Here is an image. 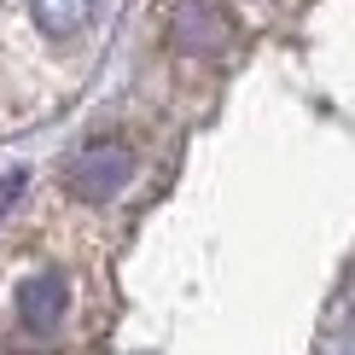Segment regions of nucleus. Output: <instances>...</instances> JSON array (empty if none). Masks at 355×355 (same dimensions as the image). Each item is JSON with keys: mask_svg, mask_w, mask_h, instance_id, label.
Here are the masks:
<instances>
[{"mask_svg": "<svg viewBox=\"0 0 355 355\" xmlns=\"http://www.w3.org/2000/svg\"><path fill=\"white\" fill-rule=\"evenodd\" d=\"M18 192H24V175H6V181H0V210H6V204L18 198Z\"/></svg>", "mask_w": 355, "mask_h": 355, "instance_id": "5", "label": "nucleus"}, {"mask_svg": "<svg viewBox=\"0 0 355 355\" xmlns=\"http://www.w3.org/2000/svg\"><path fill=\"white\" fill-rule=\"evenodd\" d=\"M35 6V24L47 29V35H76V29L94 18L99 0H29Z\"/></svg>", "mask_w": 355, "mask_h": 355, "instance_id": "4", "label": "nucleus"}, {"mask_svg": "<svg viewBox=\"0 0 355 355\" xmlns=\"http://www.w3.org/2000/svg\"><path fill=\"white\" fill-rule=\"evenodd\" d=\"M18 315L29 332H53L58 315H64V279L58 274H29L18 286Z\"/></svg>", "mask_w": 355, "mask_h": 355, "instance_id": "3", "label": "nucleus"}, {"mask_svg": "<svg viewBox=\"0 0 355 355\" xmlns=\"http://www.w3.org/2000/svg\"><path fill=\"white\" fill-rule=\"evenodd\" d=\"M169 41L181 53L210 58V53H221L233 41V12L221 6V0H181L175 18H169Z\"/></svg>", "mask_w": 355, "mask_h": 355, "instance_id": "2", "label": "nucleus"}, {"mask_svg": "<svg viewBox=\"0 0 355 355\" xmlns=\"http://www.w3.org/2000/svg\"><path fill=\"white\" fill-rule=\"evenodd\" d=\"M135 175V152L123 140H87L76 157H70V192L87 204H105L116 187Z\"/></svg>", "mask_w": 355, "mask_h": 355, "instance_id": "1", "label": "nucleus"}]
</instances>
